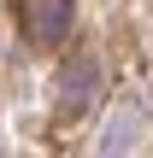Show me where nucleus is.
Here are the masks:
<instances>
[{"instance_id":"f03ea898","label":"nucleus","mask_w":153,"mask_h":158,"mask_svg":"<svg viewBox=\"0 0 153 158\" xmlns=\"http://www.w3.org/2000/svg\"><path fill=\"white\" fill-rule=\"evenodd\" d=\"M65 29H71V0H41L29 18V35L53 47V41H65Z\"/></svg>"},{"instance_id":"f257e3e1","label":"nucleus","mask_w":153,"mask_h":158,"mask_svg":"<svg viewBox=\"0 0 153 158\" xmlns=\"http://www.w3.org/2000/svg\"><path fill=\"white\" fill-rule=\"evenodd\" d=\"M94 88H100V64H94V59H71L65 76H59V106H65V111H83V106L94 100Z\"/></svg>"}]
</instances>
